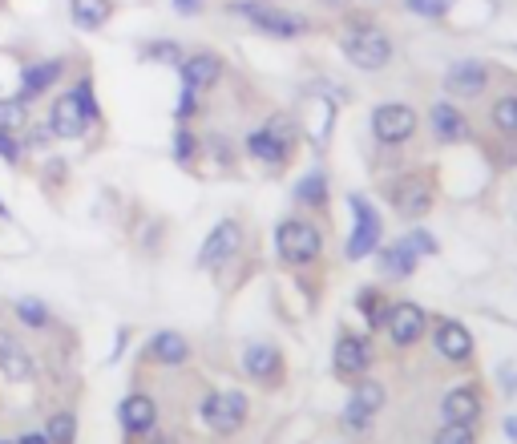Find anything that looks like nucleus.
<instances>
[{"instance_id":"23","label":"nucleus","mask_w":517,"mask_h":444,"mask_svg":"<svg viewBox=\"0 0 517 444\" xmlns=\"http://www.w3.org/2000/svg\"><path fill=\"white\" fill-rule=\"evenodd\" d=\"M154 364H166V368H182L190 360V344L178 336V331H158L150 340V352H146Z\"/></svg>"},{"instance_id":"4","label":"nucleus","mask_w":517,"mask_h":444,"mask_svg":"<svg viewBox=\"0 0 517 444\" xmlns=\"http://www.w3.org/2000/svg\"><path fill=\"white\" fill-rule=\"evenodd\" d=\"M388 198H392V206H396L404 218H425V214L433 210V202H437V186H433L429 174H400V178L392 182Z\"/></svg>"},{"instance_id":"34","label":"nucleus","mask_w":517,"mask_h":444,"mask_svg":"<svg viewBox=\"0 0 517 444\" xmlns=\"http://www.w3.org/2000/svg\"><path fill=\"white\" fill-rule=\"evenodd\" d=\"M73 93H77V101H81V109H85V118H89V122H101V105H97V97H93V85L81 81Z\"/></svg>"},{"instance_id":"20","label":"nucleus","mask_w":517,"mask_h":444,"mask_svg":"<svg viewBox=\"0 0 517 444\" xmlns=\"http://www.w3.org/2000/svg\"><path fill=\"white\" fill-rule=\"evenodd\" d=\"M118 416H122V428H126L130 436H150V432H154V424H158V404H154V396L134 392V396H126V400H122Z\"/></svg>"},{"instance_id":"27","label":"nucleus","mask_w":517,"mask_h":444,"mask_svg":"<svg viewBox=\"0 0 517 444\" xmlns=\"http://www.w3.org/2000/svg\"><path fill=\"white\" fill-rule=\"evenodd\" d=\"M489 122H493L497 134L517 138V93H505V97H497L489 105Z\"/></svg>"},{"instance_id":"28","label":"nucleus","mask_w":517,"mask_h":444,"mask_svg":"<svg viewBox=\"0 0 517 444\" xmlns=\"http://www.w3.org/2000/svg\"><path fill=\"white\" fill-rule=\"evenodd\" d=\"M295 198H299L303 206H312V210H328V178H324L320 170L307 174V178H299Z\"/></svg>"},{"instance_id":"33","label":"nucleus","mask_w":517,"mask_h":444,"mask_svg":"<svg viewBox=\"0 0 517 444\" xmlns=\"http://www.w3.org/2000/svg\"><path fill=\"white\" fill-rule=\"evenodd\" d=\"M0 126H5V130H21L25 126V101L21 97L0 101Z\"/></svg>"},{"instance_id":"6","label":"nucleus","mask_w":517,"mask_h":444,"mask_svg":"<svg viewBox=\"0 0 517 444\" xmlns=\"http://www.w3.org/2000/svg\"><path fill=\"white\" fill-rule=\"evenodd\" d=\"M332 368L340 380H364L372 368V340L360 331H340L336 336V352H332Z\"/></svg>"},{"instance_id":"29","label":"nucleus","mask_w":517,"mask_h":444,"mask_svg":"<svg viewBox=\"0 0 517 444\" xmlns=\"http://www.w3.org/2000/svg\"><path fill=\"white\" fill-rule=\"evenodd\" d=\"M45 436H49V444H73L77 440V416L73 412H53L49 424H45Z\"/></svg>"},{"instance_id":"17","label":"nucleus","mask_w":517,"mask_h":444,"mask_svg":"<svg viewBox=\"0 0 517 444\" xmlns=\"http://www.w3.org/2000/svg\"><path fill=\"white\" fill-rule=\"evenodd\" d=\"M445 89H449L453 97H481V93L489 89V65H485V61H473V57L449 65Z\"/></svg>"},{"instance_id":"24","label":"nucleus","mask_w":517,"mask_h":444,"mask_svg":"<svg viewBox=\"0 0 517 444\" xmlns=\"http://www.w3.org/2000/svg\"><path fill=\"white\" fill-rule=\"evenodd\" d=\"M69 17H73L77 29L93 33L114 17V0H69Z\"/></svg>"},{"instance_id":"25","label":"nucleus","mask_w":517,"mask_h":444,"mask_svg":"<svg viewBox=\"0 0 517 444\" xmlns=\"http://www.w3.org/2000/svg\"><path fill=\"white\" fill-rule=\"evenodd\" d=\"M61 77V61H37V65H29L25 73H21V101H29V97H41L53 81Z\"/></svg>"},{"instance_id":"11","label":"nucleus","mask_w":517,"mask_h":444,"mask_svg":"<svg viewBox=\"0 0 517 444\" xmlns=\"http://www.w3.org/2000/svg\"><path fill=\"white\" fill-rule=\"evenodd\" d=\"M380 408H384V384L364 376V380H356V388H352V400H348V408H344V424H348L352 432H368L372 420L380 416Z\"/></svg>"},{"instance_id":"7","label":"nucleus","mask_w":517,"mask_h":444,"mask_svg":"<svg viewBox=\"0 0 517 444\" xmlns=\"http://www.w3.org/2000/svg\"><path fill=\"white\" fill-rule=\"evenodd\" d=\"M202 420L211 432L219 436H235L247 424V396L243 392H219V396H206L202 404Z\"/></svg>"},{"instance_id":"8","label":"nucleus","mask_w":517,"mask_h":444,"mask_svg":"<svg viewBox=\"0 0 517 444\" xmlns=\"http://www.w3.org/2000/svg\"><path fill=\"white\" fill-rule=\"evenodd\" d=\"M291 142H295L291 122H287V118H283V122L275 118L267 130L247 134V154H251L255 162H263V166H283L287 154H291Z\"/></svg>"},{"instance_id":"40","label":"nucleus","mask_w":517,"mask_h":444,"mask_svg":"<svg viewBox=\"0 0 517 444\" xmlns=\"http://www.w3.org/2000/svg\"><path fill=\"white\" fill-rule=\"evenodd\" d=\"M174 9H178L182 17H198V13H202V0H174Z\"/></svg>"},{"instance_id":"26","label":"nucleus","mask_w":517,"mask_h":444,"mask_svg":"<svg viewBox=\"0 0 517 444\" xmlns=\"http://www.w3.org/2000/svg\"><path fill=\"white\" fill-rule=\"evenodd\" d=\"M356 307H360V315H364V323H368V331H380L384 327V319H388V295L380 291V287H364L360 295H356Z\"/></svg>"},{"instance_id":"2","label":"nucleus","mask_w":517,"mask_h":444,"mask_svg":"<svg viewBox=\"0 0 517 444\" xmlns=\"http://www.w3.org/2000/svg\"><path fill=\"white\" fill-rule=\"evenodd\" d=\"M340 49H344V57L356 65V69H364V73H380L388 61H392V37L384 33V29H376V25H356L344 41H340Z\"/></svg>"},{"instance_id":"44","label":"nucleus","mask_w":517,"mask_h":444,"mask_svg":"<svg viewBox=\"0 0 517 444\" xmlns=\"http://www.w3.org/2000/svg\"><path fill=\"white\" fill-rule=\"evenodd\" d=\"M0 218H9V210H5V202H0Z\"/></svg>"},{"instance_id":"9","label":"nucleus","mask_w":517,"mask_h":444,"mask_svg":"<svg viewBox=\"0 0 517 444\" xmlns=\"http://www.w3.org/2000/svg\"><path fill=\"white\" fill-rule=\"evenodd\" d=\"M384 327H388V340H392L396 348H412V344H421V340H425L429 315H425V307H421V303L400 299V303H392V307H388Z\"/></svg>"},{"instance_id":"37","label":"nucleus","mask_w":517,"mask_h":444,"mask_svg":"<svg viewBox=\"0 0 517 444\" xmlns=\"http://www.w3.org/2000/svg\"><path fill=\"white\" fill-rule=\"evenodd\" d=\"M0 158H5V162H21V142H17V130H5V126H0Z\"/></svg>"},{"instance_id":"13","label":"nucleus","mask_w":517,"mask_h":444,"mask_svg":"<svg viewBox=\"0 0 517 444\" xmlns=\"http://www.w3.org/2000/svg\"><path fill=\"white\" fill-rule=\"evenodd\" d=\"M85 126H89V118H85L77 93H61V97L53 101V109H49V118H45V130H49L53 138H81Z\"/></svg>"},{"instance_id":"19","label":"nucleus","mask_w":517,"mask_h":444,"mask_svg":"<svg viewBox=\"0 0 517 444\" xmlns=\"http://www.w3.org/2000/svg\"><path fill=\"white\" fill-rule=\"evenodd\" d=\"M178 73H182V89L202 93V89H211L223 77V61L215 53H190V57H182Z\"/></svg>"},{"instance_id":"35","label":"nucleus","mask_w":517,"mask_h":444,"mask_svg":"<svg viewBox=\"0 0 517 444\" xmlns=\"http://www.w3.org/2000/svg\"><path fill=\"white\" fill-rule=\"evenodd\" d=\"M194 154H198V138L190 130H178L174 134V158L178 162H194Z\"/></svg>"},{"instance_id":"22","label":"nucleus","mask_w":517,"mask_h":444,"mask_svg":"<svg viewBox=\"0 0 517 444\" xmlns=\"http://www.w3.org/2000/svg\"><path fill=\"white\" fill-rule=\"evenodd\" d=\"M417 259H421V255L412 251V243H408V239L380 247V271H384L388 279H408L412 271H417Z\"/></svg>"},{"instance_id":"12","label":"nucleus","mask_w":517,"mask_h":444,"mask_svg":"<svg viewBox=\"0 0 517 444\" xmlns=\"http://www.w3.org/2000/svg\"><path fill=\"white\" fill-rule=\"evenodd\" d=\"M243 247V227H239V218H223L219 227L206 235L202 251H198V267L202 271H211V267H223L227 259H235Z\"/></svg>"},{"instance_id":"15","label":"nucleus","mask_w":517,"mask_h":444,"mask_svg":"<svg viewBox=\"0 0 517 444\" xmlns=\"http://www.w3.org/2000/svg\"><path fill=\"white\" fill-rule=\"evenodd\" d=\"M0 372L17 384H29L37 376L33 352L21 344V336H13V331H5V327H0Z\"/></svg>"},{"instance_id":"43","label":"nucleus","mask_w":517,"mask_h":444,"mask_svg":"<svg viewBox=\"0 0 517 444\" xmlns=\"http://www.w3.org/2000/svg\"><path fill=\"white\" fill-rule=\"evenodd\" d=\"M150 444H174V436H154L150 432Z\"/></svg>"},{"instance_id":"41","label":"nucleus","mask_w":517,"mask_h":444,"mask_svg":"<svg viewBox=\"0 0 517 444\" xmlns=\"http://www.w3.org/2000/svg\"><path fill=\"white\" fill-rule=\"evenodd\" d=\"M17 444H49V436H45V432H25Z\"/></svg>"},{"instance_id":"36","label":"nucleus","mask_w":517,"mask_h":444,"mask_svg":"<svg viewBox=\"0 0 517 444\" xmlns=\"http://www.w3.org/2000/svg\"><path fill=\"white\" fill-rule=\"evenodd\" d=\"M146 57L154 61H170V65H182V49L174 41H158V45H146Z\"/></svg>"},{"instance_id":"21","label":"nucleus","mask_w":517,"mask_h":444,"mask_svg":"<svg viewBox=\"0 0 517 444\" xmlns=\"http://www.w3.org/2000/svg\"><path fill=\"white\" fill-rule=\"evenodd\" d=\"M481 392L473 388V384H461V388H453L445 400H441V412H445V420L449 424H477V416H481Z\"/></svg>"},{"instance_id":"3","label":"nucleus","mask_w":517,"mask_h":444,"mask_svg":"<svg viewBox=\"0 0 517 444\" xmlns=\"http://www.w3.org/2000/svg\"><path fill=\"white\" fill-rule=\"evenodd\" d=\"M231 13L243 17V21H251L267 37H303L307 29H312V21H307V17L287 13V9H275V5H263V0H235Z\"/></svg>"},{"instance_id":"38","label":"nucleus","mask_w":517,"mask_h":444,"mask_svg":"<svg viewBox=\"0 0 517 444\" xmlns=\"http://www.w3.org/2000/svg\"><path fill=\"white\" fill-rule=\"evenodd\" d=\"M190 118H198V93L194 89H182V97H178V122H190Z\"/></svg>"},{"instance_id":"1","label":"nucleus","mask_w":517,"mask_h":444,"mask_svg":"<svg viewBox=\"0 0 517 444\" xmlns=\"http://www.w3.org/2000/svg\"><path fill=\"white\" fill-rule=\"evenodd\" d=\"M275 251L283 263L303 267V263H316L324 251V235L312 227L307 218H283L275 227Z\"/></svg>"},{"instance_id":"32","label":"nucleus","mask_w":517,"mask_h":444,"mask_svg":"<svg viewBox=\"0 0 517 444\" xmlns=\"http://www.w3.org/2000/svg\"><path fill=\"white\" fill-rule=\"evenodd\" d=\"M408 5V13H417V17H425V21H437V17H445L457 0H404Z\"/></svg>"},{"instance_id":"18","label":"nucleus","mask_w":517,"mask_h":444,"mask_svg":"<svg viewBox=\"0 0 517 444\" xmlns=\"http://www.w3.org/2000/svg\"><path fill=\"white\" fill-rule=\"evenodd\" d=\"M429 126H433V138H437L441 146H457V142H465V138L473 134L469 118L461 114L457 105H449V101H437V105L429 109Z\"/></svg>"},{"instance_id":"39","label":"nucleus","mask_w":517,"mask_h":444,"mask_svg":"<svg viewBox=\"0 0 517 444\" xmlns=\"http://www.w3.org/2000/svg\"><path fill=\"white\" fill-rule=\"evenodd\" d=\"M408 243H412V251H417V255H437V243H433V235H425V231L408 235Z\"/></svg>"},{"instance_id":"42","label":"nucleus","mask_w":517,"mask_h":444,"mask_svg":"<svg viewBox=\"0 0 517 444\" xmlns=\"http://www.w3.org/2000/svg\"><path fill=\"white\" fill-rule=\"evenodd\" d=\"M505 432H509V440L517 444V416H509V420H505Z\"/></svg>"},{"instance_id":"31","label":"nucleus","mask_w":517,"mask_h":444,"mask_svg":"<svg viewBox=\"0 0 517 444\" xmlns=\"http://www.w3.org/2000/svg\"><path fill=\"white\" fill-rule=\"evenodd\" d=\"M433 444H477V424H449L445 420V428L437 432Z\"/></svg>"},{"instance_id":"30","label":"nucleus","mask_w":517,"mask_h":444,"mask_svg":"<svg viewBox=\"0 0 517 444\" xmlns=\"http://www.w3.org/2000/svg\"><path fill=\"white\" fill-rule=\"evenodd\" d=\"M17 319L21 323H29V327H49L53 323V311L41 303V299H33V295H25V299H17Z\"/></svg>"},{"instance_id":"14","label":"nucleus","mask_w":517,"mask_h":444,"mask_svg":"<svg viewBox=\"0 0 517 444\" xmlns=\"http://www.w3.org/2000/svg\"><path fill=\"white\" fill-rule=\"evenodd\" d=\"M243 372H247L255 384L275 388V384L283 380V352H279L275 344H251V348L243 352Z\"/></svg>"},{"instance_id":"10","label":"nucleus","mask_w":517,"mask_h":444,"mask_svg":"<svg viewBox=\"0 0 517 444\" xmlns=\"http://www.w3.org/2000/svg\"><path fill=\"white\" fill-rule=\"evenodd\" d=\"M352 214H356V231H352V239H348V259H368V255L380 251L384 222H380V214L372 210V202L360 198V194H352Z\"/></svg>"},{"instance_id":"16","label":"nucleus","mask_w":517,"mask_h":444,"mask_svg":"<svg viewBox=\"0 0 517 444\" xmlns=\"http://www.w3.org/2000/svg\"><path fill=\"white\" fill-rule=\"evenodd\" d=\"M433 344L449 364H469L473 360V336H469V327L457 323V319H441L433 327Z\"/></svg>"},{"instance_id":"5","label":"nucleus","mask_w":517,"mask_h":444,"mask_svg":"<svg viewBox=\"0 0 517 444\" xmlns=\"http://www.w3.org/2000/svg\"><path fill=\"white\" fill-rule=\"evenodd\" d=\"M372 134L380 146H400L417 134V109L404 105V101H388L372 109Z\"/></svg>"}]
</instances>
